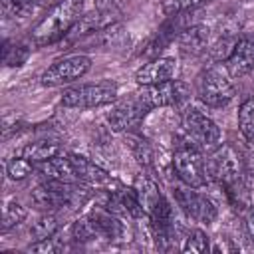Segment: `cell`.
Segmentation results:
<instances>
[{"label":"cell","mask_w":254,"mask_h":254,"mask_svg":"<svg viewBox=\"0 0 254 254\" xmlns=\"http://www.w3.org/2000/svg\"><path fill=\"white\" fill-rule=\"evenodd\" d=\"M30 44L20 40H4L2 44V64L6 67H20L30 58Z\"/></svg>","instance_id":"obj_23"},{"label":"cell","mask_w":254,"mask_h":254,"mask_svg":"<svg viewBox=\"0 0 254 254\" xmlns=\"http://www.w3.org/2000/svg\"><path fill=\"white\" fill-rule=\"evenodd\" d=\"M240 38L236 36V32L234 30H226V32H222L214 42H210V46H208V58L212 60V62H216V64H220V62H226L228 58H230V54H232V50H234V46H236V42H238Z\"/></svg>","instance_id":"obj_24"},{"label":"cell","mask_w":254,"mask_h":254,"mask_svg":"<svg viewBox=\"0 0 254 254\" xmlns=\"http://www.w3.org/2000/svg\"><path fill=\"white\" fill-rule=\"evenodd\" d=\"M32 2H34L36 8H46V6H56L62 0H32Z\"/></svg>","instance_id":"obj_37"},{"label":"cell","mask_w":254,"mask_h":254,"mask_svg":"<svg viewBox=\"0 0 254 254\" xmlns=\"http://www.w3.org/2000/svg\"><path fill=\"white\" fill-rule=\"evenodd\" d=\"M89 218L93 220L95 228H97V234L99 238L103 240H117V238H123V224L119 222L117 214L109 212L107 208L99 206V208H93L91 212H87Z\"/></svg>","instance_id":"obj_20"},{"label":"cell","mask_w":254,"mask_h":254,"mask_svg":"<svg viewBox=\"0 0 254 254\" xmlns=\"http://www.w3.org/2000/svg\"><path fill=\"white\" fill-rule=\"evenodd\" d=\"M183 252H194V254H202L208 250V234L200 228H189L183 236V244H181Z\"/></svg>","instance_id":"obj_29"},{"label":"cell","mask_w":254,"mask_h":254,"mask_svg":"<svg viewBox=\"0 0 254 254\" xmlns=\"http://www.w3.org/2000/svg\"><path fill=\"white\" fill-rule=\"evenodd\" d=\"M143 103L147 105V109H157V107H177L181 103H185L190 95V89L185 81L181 79H169L157 85H143V89L139 91Z\"/></svg>","instance_id":"obj_11"},{"label":"cell","mask_w":254,"mask_h":254,"mask_svg":"<svg viewBox=\"0 0 254 254\" xmlns=\"http://www.w3.org/2000/svg\"><path fill=\"white\" fill-rule=\"evenodd\" d=\"M125 139H127V145H129L133 157L137 159V163L141 167H145V169H151L153 163H155V153H153L151 143L145 137H141L137 133H129V131H127V137Z\"/></svg>","instance_id":"obj_25"},{"label":"cell","mask_w":254,"mask_h":254,"mask_svg":"<svg viewBox=\"0 0 254 254\" xmlns=\"http://www.w3.org/2000/svg\"><path fill=\"white\" fill-rule=\"evenodd\" d=\"M26 216H28L26 206H22L16 198L8 200L4 204V214H2V232H10L18 224H22L26 220Z\"/></svg>","instance_id":"obj_28"},{"label":"cell","mask_w":254,"mask_h":254,"mask_svg":"<svg viewBox=\"0 0 254 254\" xmlns=\"http://www.w3.org/2000/svg\"><path fill=\"white\" fill-rule=\"evenodd\" d=\"M179 50L183 56L196 58L204 54L210 46V28L204 24H190L181 36H179Z\"/></svg>","instance_id":"obj_17"},{"label":"cell","mask_w":254,"mask_h":254,"mask_svg":"<svg viewBox=\"0 0 254 254\" xmlns=\"http://www.w3.org/2000/svg\"><path fill=\"white\" fill-rule=\"evenodd\" d=\"M36 10L32 0H2V12L6 18L24 20Z\"/></svg>","instance_id":"obj_30"},{"label":"cell","mask_w":254,"mask_h":254,"mask_svg":"<svg viewBox=\"0 0 254 254\" xmlns=\"http://www.w3.org/2000/svg\"><path fill=\"white\" fill-rule=\"evenodd\" d=\"M34 171V163L26 157H12L8 159L6 163V175L12 179V181H24L26 177H30Z\"/></svg>","instance_id":"obj_32"},{"label":"cell","mask_w":254,"mask_h":254,"mask_svg":"<svg viewBox=\"0 0 254 254\" xmlns=\"http://www.w3.org/2000/svg\"><path fill=\"white\" fill-rule=\"evenodd\" d=\"M173 194H175V200L181 206V210L190 220L200 222V224H210L216 220L218 210H216L214 202L208 196H204L202 192H198L196 189L181 185V187H175Z\"/></svg>","instance_id":"obj_12"},{"label":"cell","mask_w":254,"mask_h":254,"mask_svg":"<svg viewBox=\"0 0 254 254\" xmlns=\"http://www.w3.org/2000/svg\"><path fill=\"white\" fill-rule=\"evenodd\" d=\"M145 113H149L147 105L143 103L139 93H133L125 99H115L111 103L109 111L105 113V121L111 131L127 133L139 125V121L145 117Z\"/></svg>","instance_id":"obj_10"},{"label":"cell","mask_w":254,"mask_h":254,"mask_svg":"<svg viewBox=\"0 0 254 254\" xmlns=\"http://www.w3.org/2000/svg\"><path fill=\"white\" fill-rule=\"evenodd\" d=\"M119 85L111 79H101L95 83H83L64 89L62 105L69 109H95L103 105H111L117 99Z\"/></svg>","instance_id":"obj_5"},{"label":"cell","mask_w":254,"mask_h":254,"mask_svg":"<svg viewBox=\"0 0 254 254\" xmlns=\"http://www.w3.org/2000/svg\"><path fill=\"white\" fill-rule=\"evenodd\" d=\"M206 171H208V179H214L226 190L244 185V175H246L244 157L230 143H220L210 153V157L206 159Z\"/></svg>","instance_id":"obj_3"},{"label":"cell","mask_w":254,"mask_h":254,"mask_svg":"<svg viewBox=\"0 0 254 254\" xmlns=\"http://www.w3.org/2000/svg\"><path fill=\"white\" fill-rule=\"evenodd\" d=\"M238 129L246 141L254 143V95L246 97L238 107Z\"/></svg>","instance_id":"obj_27"},{"label":"cell","mask_w":254,"mask_h":254,"mask_svg":"<svg viewBox=\"0 0 254 254\" xmlns=\"http://www.w3.org/2000/svg\"><path fill=\"white\" fill-rule=\"evenodd\" d=\"M133 189H135L137 198L145 210V216H149V220L153 224L173 222V208H171L169 200L165 198V194L161 192L159 185L149 175H139L135 179Z\"/></svg>","instance_id":"obj_8"},{"label":"cell","mask_w":254,"mask_h":254,"mask_svg":"<svg viewBox=\"0 0 254 254\" xmlns=\"http://www.w3.org/2000/svg\"><path fill=\"white\" fill-rule=\"evenodd\" d=\"M117 18H119V14H113V12H105V10L95 8V10L87 12V14H83V16L73 24V28L69 30L67 38H69L71 42H77V40H83V38H87V36H95V34H99L101 30H105L107 26L115 24Z\"/></svg>","instance_id":"obj_15"},{"label":"cell","mask_w":254,"mask_h":254,"mask_svg":"<svg viewBox=\"0 0 254 254\" xmlns=\"http://www.w3.org/2000/svg\"><path fill=\"white\" fill-rule=\"evenodd\" d=\"M32 204L42 212H56L60 208H79L89 198L91 192L79 183H60V181H42L30 192Z\"/></svg>","instance_id":"obj_2"},{"label":"cell","mask_w":254,"mask_h":254,"mask_svg":"<svg viewBox=\"0 0 254 254\" xmlns=\"http://www.w3.org/2000/svg\"><path fill=\"white\" fill-rule=\"evenodd\" d=\"M64 248H65V240H62L58 234L44 238V240H38V242H32L28 246L30 252H44V254H56V252H62Z\"/></svg>","instance_id":"obj_33"},{"label":"cell","mask_w":254,"mask_h":254,"mask_svg":"<svg viewBox=\"0 0 254 254\" xmlns=\"http://www.w3.org/2000/svg\"><path fill=\"white\" fill-rule=\"evenodd\" d=\"M185 139L200 153H212L220 145V127L196 107H187L181 117Z\"/></svg>","instance_id":"obj_6"},{"label":"cell","mask_w":254,"mask_h":254,"mask_svg":"<svg viewBox=\"0 0 254 254\" xmlns=\"http://www.w3.org/2000/svg\"><path fill=\"white\" fill-rule=\"evenodd\" d=\"M173 169H175L177 179L187 187L202 189L208 183V171H206V163L202 159V153L196 147H192L187 139L175 147Z\"/></svg>","instance_id":"obj_7"},{"label":"cell","mask_w":254,"mask_h":254,"mask_svg":"<svg viewBox=\"0 0 254 254\" xmlns=\"http://www.w3.org/2000/svg\"><path fill=\"white\" fill-rule=\"evenodd\" d=\"M60 226H62V220L56 212H42L28 226V236H30L32 242H38V240H44V238H50V236L58 234Z\"/></svg>","instance_id":"obj_22"},{"label":"cell","mask_w":254,"mask_h":254,"mask_svg":"<svg viewBox=\"0 0 254 254\" xmlns=\"http://www.w3.org/2000/svg\"><path fill=\"white\" fill-rule=\"evenodd\" d=\"M125 2L127 0H95V8L105 10V12H113V14H121Z\"/></svg>","instance_id":"obj_34"},{"label":"cell","mask_w":254,"mask_h":254,"mask_svg":"<svg viewBox=\"0 0 254 254\" xmlns=\"http://www.w3.org/2000/svg\"><path fill=\"white\" fill-rule=\"evenodd\" d=\"M73 169H75V175L79 179V183H85V185H93V187H109L113 185L111 181V175L101 169L95 161L87 159V157H81V155H75V153H69L67 155Z\"/></svg>","instance_id":"obj_18"},{"label":"cell","mask_w":254,"mask_h":254,"mask_svg":"<svg viewBox=\"0 0 254 254\" xmlns=\"http://www.w3.org/2000/svg\"><path fill=\"white\" fill-rule=\"evenodd\" d=\"M224 65L232 77L250 75L254 69V38L242 36L236 42V46H234L230 58L224 62Z\"/></svg>","instance_id":"obj_16"},{"label":"cell","mask_w":254,"mask_h":254,"mask_svg":"<svg viewBox=\"0 0 254 254\" xmlns=\"http://www.w3.org/2000/svg\"><path fill=\"white\" fill-rule=\"evenodd\" d=\"M91 67V58L85 54H73L56 60L42 75L40 83L44 87H58L64 83H71L79 77H83Z\"/></svg>","instance_id":"obj_9"},{"label":"cell","mask_w":254,"mask_h":254,"mask_svg":"<svg viewBox=\"0 0 254 254\" xmlns=\"http://www.w3.org/2000/svg\"><path fill=\"white\" fill-rule=\"evenodd\" d=\"M175 73H177V60L167 58V56H157V58L149 60L147 64H143L135 71V81L141 87L143 85H157V83L175 79Z\"/></svg>","instance_id":"obj_14"},{"label":"cell","mask_w":254,"mask_h":254,"mask_svg":"<svg viewBox=\"0 0 254 254\" xmlns=\"http://www.w3.org/2000/svg\"><path fill=\"white\" fill-rule=\"evenodd\" d=\"M83 16V0H62L34 26L30 40L34 46H50L69 34L73 24Z\"/></svg>","instance_id":"obj_1"},{"label":"cell","mask_w":254,"mask_h":254,"mask_svg":"<svg viewBox=\"0 0 254 254\" xmlns=\"http://www.w3.org/2000/svg\"><path fill=\"white\" fill-rule=\"evenodd\" d=\"M194 91L200 103L210 109H222L234 99V85L230 81V73L226 65L212 64L204 67L194 81Z\"/></svg>","instance_id":"obj_4"},{"label":"cell","mask_w":254,"mask_h":254,"mask_svg":"<svg viewBox=\"0 0 254 254\" xmlns=\"http://www.w3.org/2000/svg\"><path fill=\"white\" fill-rule=\"evenodd\" d=\"M210 0H163L161 2V12L165 16H173V14H185V12H192L204 4H208Z\"/></svg>","instance_id":"obj_31"},{"label":"cell","mask_w":254,"mask_h":254,"mask_svg":"<svg viewBox=\"0 0 254 254\" xmlns=\"http://www.w3.org/2000/svg\"><path fill=\"white\" fill-rule=\"evenodd\" d=\"M36 171L44 177V181H60V183H79L75 169L67 155H58L54 159L36 163Z\"/></svg>","instance_id":"obj_19"},{"label":"cell","mask_w":254,"mask_h":254,"mask_svg":"<svg viewBox=\"0 0 254 254\" xmlns=\"http://www.w3.org/2000/svg\"><path fill=\"white\" fill-rule=\"evenodd\" d=\"M22 157L30 159L32 163H42V161H48V159H54L58 155H62V145L58 139H52V137H40L32 143H28L22 153Z\"/></svg>","instance_id":"obj_21"},{"label":"cell","mask_w":254,"mask_h":254,"mask_svg":"<svg viewBox=\"0 0 254 254\" xmlns=\"http://www.w3.org/2000/svg\"><path fill=\"white\" fill-rule=\"evenodd\" d=\"M95 238H99V234H97V228H95L93 220L89 218V214H83L71 222V228H69V240L71 242L83 244V242H91Z\"/></svg>","instance_id":"obj_26"},{"label":"cell","mask_w":254,"mask_h":254,"mask_svg":"<svg viewBox=\"0 0 254 254\" xmlns=\"http://www.w3.org/2000/svg\"><path fill=\"white\" fill-rule=\"evenodd\" d=\"M244 230L250 242H254V204H250L244 212Z\"/></svg>","instance_id":"obj_35"},{"label":"cell","mask_w":254,"mask_h":254,"mask_svg":"<svg viewBox=\"0 0 254 254\" xmlns=\"http://www.w3.org/2000/svg\"><path fill=\"white\" fill-rule=\"evenodd\" d=\"M244 167H246V175L254 179V147L246 153V157H244Z\"/></svg>","instance_id":"obj_36"},{"label":"cell","mask_w":254,"mask_h":254,"mask_svg":"<svg viewBox=\"0 0 254 254\" xmlns=\"http://www.w3.org/2000/svg\"><path fill=\"white\" fill-rule=\"evenodd\" d=\"M250 75H252V77H254V69H252V73H250Z\"/></svg>","instance_id":"obj_38"},{"label":"cell","mask_w":254,"mask_h":254,"mask_svg":"<svg viewBox=\"0 0 254 254\" xmlns=\"http://www.w3.org/2000/svg\"><path fill=\"white\" fill-rule=\"evenodd\" d=\"M189 14L190 12H185V14H173V16H167V20L159 26V30L149 38L147 42V50H143L145 56H159L161 50H165L171 42L179 40V36L190 26L189 22Z\"/></svg>","instance_id":"obj_13"}]
</instances>
